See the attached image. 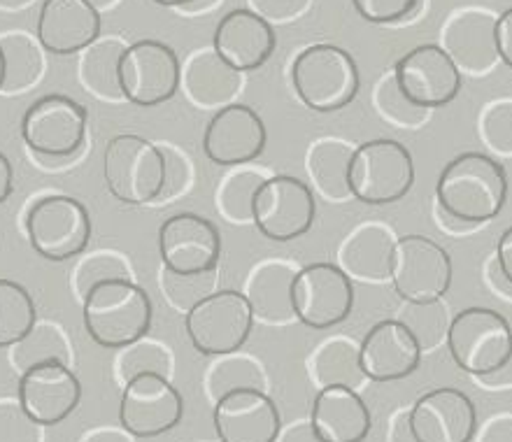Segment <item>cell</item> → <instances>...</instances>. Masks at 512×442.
<instances>
[{
  "label": "cell",
  "mask_w": 512,
  "mask_h": 442,
  "mask_svg": "<svg viewBox=\"0 0 512 442\" xmlns=\"http://www.w3.org/2000/svg\"><path fill=\"white\" fill-rule=\"evenodd\" d=\"M496 49H499L503 66L512 70V7L501 12L499 19H496Z\"/></svg>",
  "instance_id": "48"
},
{
  "label": "cell",
  "mask_w": 512,
  "mask_h": 442,
  "mask_svg": "<svg viewBox=\"0 0 512 442\" xmlns=\"http://www.w3.org/2000/svg\"><path fill=\"white\" fill-rule=\"evenodd\" d=\"M291 84L305 108L331 114L345 110L357 98L361 75L347 49L319 42L305 47L291 63Z\"/></svg>",
  "instance_id": "3"
},
{
  "label": "cell",
  "mask_w": 512,
  "mask_h": 442,
  "mask_svg": "<svg viewBox=\"0 0 512 442\" xmlns=\"http://www.w3.org/2000/svg\"><path fill=\"white\" fill-rule=\"evenodd\" d=\"M243 82V73L231 68L212 47L198 49L182 63L180 91L198 110L217 112L236 103Z\"/></svg>",
  "instance_id": "25"
},
{
  "label": "cell",
  "mask_w": 512,
  "mask_h": 442,
  "mask_svg": "<svg viewBox=\"0 0 512 442\" xmlns=\"http://www.w3.org/2000/svg\"><path fill=\"white\" fill-rule=\"evenodd\" d=\"M408 426L417 442H473L478 410L461 389L438 387L417 398L408 410Z\"/></svg>",
  "instance_id": "18"
},
{
  "label": "cell",
  "mask_w": 512,
  "mask_h": 442,
  "mask_svg": "<svg viewBox=\"0 0 512 442\" xmlns=\"http://www.w3.org/2000/svg\"><path fill=\"white\" fill-rule=\"evenodd\" d=\"M161 266L173 273H205L219 268L222 233L196 212H177L159 228Z\"/></svg>",
  "instance_id": "16"
},
{
  "label": "cell",
  "mask_w": 512,
  "mask_h": 442,
  "mask_svg": "<svg viewBox=\"0 0 512 442\" xmlns=\"http://www.w3.org/2000/svg\"><path fill=\"white\" fill-rule=\"evenodd\" d=\"M480 142L496 156H512V98L485 105L478 117Z\"/></svg>",
  "instance_id": "42"
},
{
  "label": "cell",
  "mask_w": 512,
  "mask_h": 442,
  "mask_svg": "<svg viewBox=\"0 0 512 442\" xmlns=\"http://www.w3.org/2000/svg\"><path fill=\"white\" fill-rule=\"evenodd\" d=\"M398 87L412 103L426 110H440L459 96L464 75L440 45H419L403 54L394 66Z\"/></svg>",
  "instance_id": "15"
},
{
  "label": "cell",
  "mask_w": 512,
  "mask_h": 442,
  "mask_svg": "<svg viewBox=\"0 0 512 442\" xmlns=\"http://www.w3.org/2000/svg\"><path fill=\"white\" fill-rule=\"evenodd\" d=\"M398 235L382 221H364L352 228L338 249V266L354 282H389L391 256Z\"/></svg>",
  "instance_id": "27"
},
{
  "label": "cell",
  "mask_w": 512,
  "mask_h": 442,
  "mask_svg": "<svg viewBox=\"0 0 512 442\" xmlns=\"http://www.w3.org/2000/svg\"><path fill=\"white\" fill-rule=\"evenodd\" d=\"M508 201V175L499 159L485 152H464L440 170L436 205L468 224H487Z\"/></svg>",
  "instance_id": "1"
},
{
  "label": "cell",
  "mask_w": 512,
  "mask_h": 442,
  "mask_svg": "<svg viewBox=\"0 0 512 442\" xmlns=\"http://www.w3.org/2000/svg\"><path fill=\"white\" fill-rule=\"evenodd\" d=\"M270 177L268 170L256 168L252 163L229 168L215 189V208L219 217L233 226L252 224V203L256 191Z\"/></svg>",
  "instance_id": "34"
},
{
  "label": "cell",
  "mask_w": 512,
  "mask_h": 442,
  "mask_svg": "<svg viewBox=\"0 0 512 442\" xmlns=\"http://www.w3.org/2000/svg\"><path fill=\"white\" fill-rule=\"evenodd\" d=\"M252 10L270 24L275 21H291L308 10L310 0H250Z\"/></svg>",
  "instance_id": "46"
},
{
  "label": "cell",
  "mask_w": 512,
  "mask_h": 442,
  "mask_svg": "<svg viewBox=\"0 0 512 442\" xmlns=\"http://www.w3.org/2000/svg\"><path fill=\"white\" fill-rule=\"evenodd\" d=\"M373 105L387 124L403 128V131H417V128H422L426 121H429L431 114V110L419 108V105L412 103L410 98L403 94L394 77V70L382 75L380 82L375 84Z\"/></svg>",
  "instance_id": "41"
},
{
  "label": "cell",
  "mask_w": 512,
  "mask_h": 442,
  "mask_svg": "<svg viewBox=\"0 0 512 442\" xmlns=\"http://www.w3.org/2000/svg\"><path fill=\"white\" fill-rule=\"evenodd\" d=\"M14 191V168L7 156L0 152V205L12 196Z\"/></svg>",
  "instance_id": "56"
},
{
  "label": "cell",
  "mask_w": 512,
  "mask_h": 442,
  "mask_svg": "<svg viewBox=\"0 0 512 442\" xmlns=\"http://www.w3.org/2000/svg\"><path fill=\"white\" fill-rule=\"evenodd\" d=\"M352 154L354 145L343 138H336V135L317 138L308 147L305 170H308L310 189L317 191L326 203L343 205L354 201L350 180H347Z\"/></svg>",
  "instance_id": "29"
},
{
  "label": "cell",
  "mask_w": 512,
  "mask_h": 442,
  "mask_svg": "<svg viewBox=\"0 0 512 442\" xmlns=\"http://www.w3.org/2000/svg\"><path fill=\"white\" fill-rule=\"evenodd\" d=\"M422 349L398 319H384L368 329L359 342L361 370L371 382H398L422 363Z\"/></svg>",
  "instance_id": "24"
},
{
  "label": "cell",
  "mask_w": 512,
  "mask_h": 442,
  "mask_svg": "<svg viewBox=\"0 0 512 442\" xmlns=\"http://www.w3.org/2000/svg\"><path fill=\"white\" fill-rule=\"evenodd\" d=\"M277 35L270 21L250 7L226 12L215 28L212 49L236 68L238 73H254L275 54Z\"/></svg>",
  "instance_id": "23"
},
{
  "label": "cell",
  "mask_w": 512,
  "mask_h": 442,
  "mask_svg": "<svg viewBox=\"0 0 512 442\" xmlns=\"http://www.w3.org/2000/svg\"><path fill=\"white\" fill-rule=\"evenodd\" d=\"M184 398L180 389L163 375H140L122 387L119 426L133 438H159L180 426Z\"/></svg>",
  "instance_id": "14"
},
{
  "label": "cell",
  "mask_w": 512,
  "mask_h": 442,
  "mask_svg": "<svg viewBox=\"0 0 512 442\" xmlns=\"http://www.w3.org/2000/svg\"><path fill=\"white\" fill-rule=\"evenodd\" d=\"M182 63L173 47L161 40H138L126 47L119 63L124 101L138 108H156L180 91Z\"/></svg>",
  "instance_id": "13"
},
{
  "label": "cell",
  "mask_w": 512,
  "mask_h": 442,
  "mask_svg": "<svg viewBox=\"0 0 512 442\" xmlns=\"http://www.w3.org/2000/svg\"><path fill=\"white\" fill-rule=\"evenodd\" d=\"M3 80H5V59H3V49H0V89H3Z\"/></svg>",
  "instance_id": "61"
},
{
  "label": "cell",
  "mask_w": 512,
  "mask_h": 442,
  "mask_svg": "<svg viewBox=\"0 0 512 442\" xmlns=\"http://www.w3.org/2000/svg\"><path fill=\"white\" fill-rule=\"evenodd\" d=\"M84 329L105 349H122L152 329L154 305L140 284L115 280L98 284L82 301Z\"/></svg>",
  "instance_id": "2"
},
{
  "label": "cell",
  "mask_w": 512,
  "mask_h": 442,
  "mask_svg": "<svg viewBox=\"0 0 512 442\" xmlns=\"http://www.w3.org/2000/svg\"><path fill=\"white\" fill-rule=\"evenodd\" d=\"M126 42L117 35L98 38L80 56L82 87L103 103H124L122 84H119V63L126 52Z\"/></svg>",
  "instance_id": "31"
},
{
  "label": "cell",
  "mask_w": 512,
  "mask_h": 442,
  "mask_svg": "<svg viewBox=\"0 0 512 442\" xmlns=\"http://www.w3.org/2000/svg\"><path fill=\"white\" fill-rule=\"evenodd\" d=\"M73 273H70V291L77 301H84L91 289L98 284L115 282V280H131L135 282V270L131 259L119 249H94L77 256Z\"/></svg>",
  "instance_id": "37"
},
{
  "label": "cell",
  "mask_w": 512,
  "mask_h": 442,
  "mask_svg": "<svg viewBox=\"0 0 512 442\" xmlns=\"http://www.w3.org/2000/svg\"><path fill=\"white\" fill-rule=\"evenodd\" d=\"M482 282H485V287L492 291L496 298H503V301L512 303V282L501 273L496 256H489L485 266H482Z\"/></svg>",
  "instance_id": "47"
},
{
  "label": "cell",
  "mask_w": 512,
  "mask_h": 442,
  "mask_svg": "<svg viewBox=\"0 0 512 442\" xmlns=\"http://www.w3.org/2000/svg\"><path fill=\"white\" fill-rule=\"evenodd\" d=\"M45 426L35 424L19 398H0V442H42Z\"/></svg>",
  "instance_id": "44"
},
{
  "label": "cell",
  "mask_w": 512,
  "mask_h": 442,
  "mask_svg": "<svg viewBox=\"0 0 512 442\" xmlns=\"http://www.w3.org/2000/svg\"><path fill=\"white\" fill-rule=\"evenodd\" d=\"M217 3H222V0H196L194 5L184 7L182 12H191V14H196V12H208V10H212V7H215Z\"/></svg>",
  "instance_id": "57"
},
{
  "label": "cell",
  "mask_w": 512,
  "mask_h": 442,
  "mask_svg": "<svg viewBox=\"0 0 512 442\" xmlns=\"http://www.w3.org/2000/svg\"><path fill=\"white\" fill-rule=\"evenodd\" d=\"M154 3L161 7H175V10H184V7L194 5L196 0H154Z\"/></svg>",
  "instance_id": "59"
},
{
  "label": "cell",
  "mask_w": 512,
  "mask_h": 442,
  "mask_svg": "<svg viewBox=\"0 0 512 442\" xmlns=\"http://www.w3.org/2000/svg\"><path fill=\"white\" fill-rule=\"evenodd\" d=\"M24 228L33 252L54 263L82 256L94 231L87 205L63 194H47L31 201Z\"/></svg>",
  "instance_id": "6"
},
{
  "label": "cell",
  "mask_w": 512,
  "mask_h": 442,
  "mask_svg": "<svg viewBox=\"0 0 512 442\" xmlns=\"http://www.w3.org/2000/svg\"><path fill=\"white\" fill-rule=\"evenodd\" d=\"M310 424L322 442H364L373 417L357 389L326 387L312 401Z\"/></svg>",
  "instance_id": "26"
},
{
  "label": "cell",
  "mask_w": 512,
  "mask_h": 442,
  "mask_svg": "<svg viewBox=\"0 0 512 442\" xmlns=\"http://www.w3.org/2000/svg\"><path fill=\"white\" fill-rule=\"evenodd\" d=\"M494 256H496V263H499L501 273L512 282V226H508L506 231L501 233Z\"/></svg>",
  "instance_id": "53"
},
{
  "label": "cell",
  "mask_w": 512,
  "mask_h": 442,
  "mask_svg": "<svg viewBox=\"0 0 512 442\" xmlns=\"http://www.w3.org/2000/svg\"><path fill=\"white\" fill-rule=\"evenodd\" d=\"M478 442H512V415H499L482 426Z\"/></svg>",
  "instance_id": "49"
},
{
  "label": "cell",
  "mask_w": 512,
  "mask_h": 442,
  "mask_svg": "<svg viewBox=\"0 0 512 442\" xmlns=\"http://www.w3.org/2000/svg\"><path fill=\"white\" fill-rule=\"evenodd\" d=\"M131 433L122 426H98V429L84 433L80 442H135Z\"/></svg>",
  "instance_id": "51"
},
{
  "label": "cell",
  "mask_w": 512,
  "mask_h": 442,
  "mask_svg": "<svg viewBox=\"0 0 512 442\" xmlns=\"http://www.w3.org/2000/svg\"><path fill=\"white\" fill-rule=\"evenodd\" d=\"M361 19L375 26H389L408 19L417 10L419 0H352Z\"/></svg>",
  "instance_id": "45"
},
{
  "label": "cell",
  "mask_w": 512,
  "mask_h": 442,
  "mask_svg": "<svg viewBox=\"0 0 512 442\" xmlns=\"http://www.w3.org/2000/svg\"><path fill=\"white\" fill-rule=\"evenodd\" d=\"M296 273L298 266L287 259H263L256 263L243 291L252 308L254 322L268 326H287L294 322L291 284Z\"/></svg>",
  "instance_id": "28"
},
{
  "label": "cell",
  "mask_w": 512,
  "mask_h": 442,
  "mask_svg": "<svg viewBox=\"0 0 512 442\" xmlns=\"http://www.w3.org/2000/svg\"><path fill=\"white\" fill-rule=\"evenodd\" d=\"M433 219H436L440 231L447 235H454V238H461V235H468V233H473L475 228H480L478 224H468V221H464V219L447 215L445 210L438 208V205H433Z\"/></svg>",
  "instance_id": "50"
},
{
  "label": "cell",
  "mask_w": 512,
  "mask_h": 442,
  "mask_svg": "<svg viewBox=\"0 0 512 442\" xmlns=\"http://www.w3.org/2000/svg\"><path fill=\"white\" fill-rule=\"evenodd\" d=\"M19 133L33 156L80 161L89 145V112L70 96H42L28 105Z\"/></svg>",
  "instance_id": "4"
},
{
  "label": "cell",
  "mask_w": 512,
  "mask_h": 442,
  "mask_svg": "<svg viewBox=\"0 0 512 442\" xmlns=\"http://www.w3.org/2000/svg\"><path fill=\"white\" fill-rule=\"evenodd\" d=\"M389 442H417L415 436H412L410 426H408V412H396L394 419L389 424Z\"/></svg>",
  "instance_id": "55"
},
{
  "label": "cell",
  "mask_w": 512,
  "mask_h": 442,
  "mask_svg": "<svg viewBox=\"0 0 512 442\" xmlns=\"http://www.w3.org/2000/svg\"><path fill=\"white\" fill-rule=\"evenodd\" d=\"M219 442H275L282 431L280 410L268 391L238 389L219 398L212 410Z\"/></svg>",
  "instance_id": "21"
},
{
  "label": "cell",
  "mask_w": 512,
  "mask_h": 442,
  "mask_svg": "<svg viewBox=\"0 0 512 442\" xmlns=\"http://www.w3.org/2000/svg\"><path fill=\"white\" fill-rule=\"evenodd\" d=\"M315 217V191L291 175H270L252 203V224L263 238L273 242L303 238L315 224Z\"/></svg>",
  "instance_id": "10"
},
{
  "label": "cell",
  "mask_w": 512,
  "mask_h": 442,
  "mask_svg": "<svg viewBox=\"0 0 512 442\" xmlns=\"http://www.w3.org/2000/svg\"><path fill=\"white\" fill-rule=\"evenodd\" d=\"M254 329V315L243 291L219 289L184 315V331L203 356L240 352Z\"/></svg>",
  "instance_id": "9"
},
{
  "label": "cell",
  "mask_w": 512,
  "mask_h": 442,
  "mask_svg": "<svg viewBox=\"0 0 512 442\" xmlns=\"http://www.w3.org/2000/svg\"><path fill=\"white\" fill-rule=\"evenodd\" d=\"M496 19L499 14L485 7H464L452 12L440 28V47L461 75H489L501 61L496 49Z\"/></svg>",
  "instance_id": "17"
},
{
  "label": "cell",
  "mask_w": 512,
  "mask_h": 442,
  "mask_svg": "<svg viewBox=\"0 0 512 442\" xmlns=\"http://www.w3.org/2000/svg\"><path fill=\"white\" fill-rule=\"evenodd\" d=\"M291 305L298 322L308 329H333L352 315L354 284L338 263H310L298 268L291 284Z\"/></svg>",
  "instance_id": "12"
},
{
  "label": "cell",
  "mask_w": 512,
  "mask_h": 442,
  "mask_svg": "<svg viewBox=\"0 0 512 442\" xmlns=\"http://www.w3.org/2000/svg\"><path fill=\"white\" fill-rule=\"evenodd\" d=\"M101 31V12L89 0H45L35 35L47 54L70 56L94 45Z\"/></svg>",
  "instance_id": "22"
},
{
  "label": "cell",
  "mask_w": 512,
  "mask_h": 442,
  "mask_svg": "<svg viewBox=\"0 0 512 442\" xmlns=\"http://www.w3.org/2000/svg\"><path fill=\"white\" fill-rule=\"evenodd\" d=\"M17 398L26 415L47 429L66 422L77 410L82 401V384L70 366L45 363L19 375Z\"/></svg>",
  "instance_id": "20"
},
{
  "label": "cell",
  "mask_w": 512,
  "mask_h": 442,
  "mask_svg": "<svg viewBox=\"0 0 512 442\" xmlns=\"http://www.w3.org/2000/svg\"><path fill=\"white\" fill-rule=\"evenodd\" d=\"M45 363H63L70 368L75 363L70 335L54 319H38L33 329L10 347V366L19 375L31 368L45 366Z\"/></svg>",
  "instance_id": "32"
},
{
  "label": "cell",
  "mask_w": 512,
  "mask_h": 442,
  "mask_svg": "<svg viewBox=\"0 0 512 442\" xmlns=\"http://www.w3.org/2000/svg\"><path fill=\"white\" fill-rule=\"evenodd\" d=\"M396 319L410 331L412 338L417 340L422 354H431L447 340L452 315L445 298H438V301L422 303L403 301L401 310L396 312Z\"/></svg>",
  "instance_id": "38"
},
{
  "label": "cell",
  "mask_w": 512,
  "mask_h": 442,
  "mask_svg": "<svg viewBox=\"0 0 512 442\" xmlns=\"http://www.w3.org/2000/svg\"><path fill=\"white\" fill-rule=\"evenodd\" d=\"M275 442H322V440L317 438V433L312 429L308 419V422H296L287 426V429L280 431V436H277Z\"/></svg>",
  "instance_id": "52"
},
{
  "label": "cell",
  "mask_w": 512,
  "mask_h": 442,
  "mask_svg": "<svg viewBox=\"0 0 512 442\" xmlns=\"http://www.w3.org/2000/svg\"><path fill=\"white\" fill-rule=\"evenodd\" d=\"M445 345L457 368L478 380L512 356V326L492 308H466L452 317Z\"/></svg>",
  "instance_id": "8"
},
{
  "label": "cell",
  "mask_w": 512,
  "mask_h": 442,
  "mask_svg": "<svg viewBox=\"0 0 512 442\" xmlns=\"http://www.w3.org/2000/svg\"><path fill=\"white\" fill-rule=\"evenodd\" d=\"M478 384H480V387L492 389V391L510 389L512 387V356L506 363H503L499 370H496V373L487 375V377H478Z\"/></svg>",
  "instance_id": "54"
},
{
  "label": "cell",
  "mask_w": 512,
  "mask_h": 442,
  "mask_svg": "<svg viewBox=\"0 0 512 442\" xmlns=\"http://www.w3.org/2000/svg\"><path fill=\"white\" fill-rule=\"evenodd\" d=\"M161 154L163 163H166V177H163V189L161 196L156 198L154 205H168L175 198L187 194L194 184V163H191L189 154L182 152L177 145L170 142H161Z\"/></svg>",
  "instance_id": "43"
},
{
  "label": "cell",
  "mask_w": 512,
  "mask_h": 442,
  "mask_svg": "<svg viewBox=\"0 0 512 442\" xmlns=\"http://www.w3.org/2000/svg\"><path fill=\"white\" fill-rule=\"evenodd\" d=\"M159 287L170 308L187 315L203 303L205 298L219 291V268L205 270V273H173L163 268L159 273Z\"/></svg>",
  "instance_id": "40"
},
{
  "label": "cell",
  "mask_w": 512,
  "mask_h": 442,
  "mask_svg": "<svg viewBox=\"0 0 512 442\" xmlns=\"http://www.w3.org/2000/svg\"><path fill=\"white\" fill-rule=\"evenodd\" d=\"M38 322L33 296L24 284L0 277V349H10Z\"/></svg>",
  "instance_id": "39"
},
{
  "label": "cell",
  "mask_w": 512,
  "mask_h": 442,
  "mask_svg": "<svg viewBox=\"0 0 512 442\" xmlns=\"http://www.w3.org/2000/svg\"><path fill=\"white\" fill-rule=\"evenodd\" d=\"M0 49L5 59V80L0 94L19 96L35 89L45 77V49L24 31L0 35Z\"/></svg>",
  "instance_id": "33"
},
{
  "label": "cell",
  "mask_w": 512,
  "mask_h": 442,
  "mask_svg": "<svg viewBox=\"0 0 512 442\" xmlns=\"http://www.w3.org/2000/svg\"><path fill=\"white\" fill-rule=\"evenodd\" d=\"M33 0H0V10H24Z\"/></svg>",
  "instance_id": "58"
},
{
  "label": "cell",
  "mask_w": 512,
  "mask_h": 442,
  "mask_svg": "<svg viewBox=\"0 0 512 442\" xmlns=\"http://www.w3.org/2000/svg\"><path fill=\"white\" fill-rule=\"evenodd\" d=\"M112 373L119 387H126L133 377L140 375H163L173 380L175 373V356L166 342L156 338H145L131 342L122 349H117L115 363H112Z\"/></svg>",
  "instance_id": "36"
},
{
  "label": "cell",
  "mask_w": 512,
  "mask_h": 442,
  "mask_svg": "<svg viewBox=\"0 0 512 442\" xmlns=\"http://www.w3.org/2000/svg\"><path fill=\"white\" fill-rule=\"evenodd\" d=\"M203 387L210 401L217 403L219 398L238 389L268 391V375L259 359L243 352H231L215 356L205 373Z\"/></svg>",
  "instance_id": "35"
},
{
  "label": "cell",
  "mask_w": 512,
  "mask_h": 442,
  "mask_svg": "<svg viewBox=\"0 0 512 442\" xmlns=\"http://www.w3.org/2000/svg\"><path fill=\"white\" fill-rule=\"evenodd\" d=\"M105 187L119 203L154 205L161 196L166 163L156 142L135 133L115 135L103 154Z\"/></svg>",
  "instance_id": "5"
},
{
  "label": "cell",
  "mask_w": 512,
  "mask_h": 442,
  "mask_svg": "<svg viewBox=\"0 0 512 442\" xmlns=\"http://www.w3.org/2000/svg\"><path fill=\"white\" fill-rule=\"evenodd\" d=\"M89 3L94 5L98 12H101V10H110V7H112V5H117L119 0H89Z\"/></svg>",
  "instance_id": "60"
},
{
  "label": "cell",
  "mask_w": 512,
  "mask_h": 442,
  "mask_svg": "<svg viewBox=\"0 0 512 442\" xmlns=\"http://www.w3.org/2000/svg\"><path fill=\"white\" fill-rule=\"evenodd\" d=\"M452 259L443 245L426 235H403L391 256L389 282L403 301L422 303L445 298L452 287Z\"/></svg>",
  "instance_id": "11"
},
{
  "label": "cell",
  "mask_w": 512,
  "mask_h": 442,
  "mask_svg": "<svg viewBox=\"0 0 512 442\" xmlns=\"http://www.w3.org/2000/svg\"><path fill=\"white\" fill-rule=\"evenodd\" d=\"M268 142L266 124L250 105L231 103L217 110L203 133V152L224 168L254 163Z\"/></svg>",
  "instance_id": "19"
},
{
  "label": "cell",
  "mask_w": 512,
  "mask_h": 442,
  "mask_svg": "<svg viewBox=\"0 0 512 442\" xmlns=\"http://www.w3.org/2000/svg\"><path fill=\"white\" fill-rule=\"evenodd\" d=\"M350 191L364 205H391L410 194L415 184V163L401 142L378 138L354 147L350 161Z\"/></svg>",
  "instance_id": "7"
},
{
  "label": "cell",
  "mask_w": 512,
  "mask_h": 442,
  "mask_svg": "<svg viewBox=\"0 0 512 442\" xmlns=\"http://www.w3.org/2000/svg\"><path fill=\"white\" fill-rule=\"evenodd\" d=\"M308 375L317 391L326 387L359 389L366 382L359 359V342L345 335L324 340L308 359Z\"/></svg>",
  "instance_id": "30"
}]
</instances>
